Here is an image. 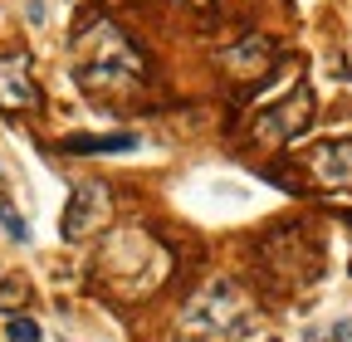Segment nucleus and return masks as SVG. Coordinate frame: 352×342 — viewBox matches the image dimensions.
<instances>
[{
  "label": "nucleus",
  "mask_w": 352,
  "mask_h": 342,
  "mask_svg": "<svg viewBox=\"0 0 352 342\" xmlns=\"http://www.w3.org/2000/svg\"><path fill=\"white\" fill-rule=\"evenodd\" d=\"M78 89H88L98 103H118V98H132L142 89L147 78V59L138 49V39H132L113 15H94L78 39Z\"/></svg>",
  "instance_id": "f257e3e1"
},
{
  "label": "nucleus",
  "mask_w": 352,
  "mask_h": 342,
  "mask_svg": "<svg viewBox=\"0 0 352 342\" xmlns=\"http://www.w3.org/2000/svg\"><path fill=\"white\" fill-rule=\"evenodd\" d=\"M166 274H171V254L142 225L113 230L108 244H98V254H94V279L108 293L127 298V304H132V298H147L157 284H166Z\"/></svg>",
  "instance_id": "f03ea898"
},
{
  "label": "nucleus",
  "mask_w": 352,
  "mask_h": 342,
  "mask_svg": "<svg viewBox=\"0 0 352 342\" xmlns=\"http://www.w3.org/2000/svg\"><path fill=\"white\" fill-rule=\"evenodd\" d=\"M176 332L186 342H240L250 332V298L230 279H210L186 298V308L176 313Z\"/></svg>",
  "instance_id": "7ed1b4c3"
},
{
  "label": "nucleus",
  "mask_w": 352,
  "mask_h": 342,
  "mask_svg": "<svg viewBox=\"0 0 352 342\" xmlns=\"http://www.w3.org/2000/svg\"><path fill=\"white\" fill-rule=\"evenodd\" d=\"M308 122H314V89L298 83L289 98H279L274 108H264L254 122H250V142L259 152H274V147H289L294 137L308 133Z\"/></svg>",
  "instance_id": "20e7f679"
},
{
  "label": "nucleus",
  "mask_w": 352,
  "mask_h": 342,
  "mask_svg": "<svg viewBox=\"0 0 352 342\" xmlns=\"http://www.w3.org/2000/svg\"><path fill=\"white\" fill-rule=\"evenodd\" d=\"M264 260H270L274 279L284 284H314L323 274V249L303 235V225H279L264 244Z\"/></svg>",
  "instance_id": "39448f33"
},
{
  "label": "nucleus",
  "mask_w": 352,
  "mask_h": 342,
  "mask_svg": "<svg viewBox=\"0 0 352 342\" xmlns=\"http://www.w3.org/2000/svg\"><path fill=\"white\" fill-rule=\"evenodd\" d=\"M113 225V191H108V181H83V186H74V196H69V205H64V240L69 244H78V240H94V235H103Z\"/></svg>",
  "instance_id": "423d86ee"
},
{
  "label": "nucleus",
  "mask_w": 352,
  "mask_h": 342,
  "mask_svg": "<svg viewBox=\"0 0 352 342\" xmlns=\"http://www.w3.org/2000/svg\"><path fill=\"white\" fill-rule=\"evenodd\" d=\"M39 83H34V54L25 45H0V113H34Z\"/></svg>",
  "instance_id": "0eeeda50"
},
{
  "label": "nucleus",
  "mask_w": 352,
  "mask_h": 342,
  "mask_svg": "<svg viewBox=\"0 0 352 342\" xmlns=\"http://www.w3.org/2000/svg\"><path fill=\"white\" fill-rule=\"evenodd\" d=\"M303 176L314 181L318 191L352 196V137H333V142L308 147V157H303Z\"/></svg>",
  "instance_id": "6e6552de"
},
{
  "label": "nucleus",
  "mask_w": 352,
  "mask_h": 342,
  "mask_svg": "<svg viewBox=\"0 0 352 342\" xmlns=\"http://www.w3.org/2000/svg\"><path fill=\"white\" fill-rule=\"evenodd\" d=\"M274 64H279V49L264 34H245V39L220 49V69H226V78H235V83H259Z\"/></svg>",
  "instance_id": "1a4fd4ad"
},
{
  "label": "nucleus",
  "mask_w": 352,
  "mask_h": 342,
  "mask_svg": "<svg viewBox=\"0 0 352 342\" xmlns=\"http://www.w3.org/2000/svg\"><path fill=\"white\" fill-rule=\"evenodd\" d=\"M138 133H113V137H69L64 152H132Z\"/></svg>",
  "instance_id": "9d476101"
},
{
  "label": "nucleus",
  "mask_w": 352,
  "mask_h": 342,
  "mask_svg": "<svg viewBox=\"0 0 352 342\" xmlns=\"http://www.w3.org/2000/svg\"><path fill=\"white\" fill-rule=\"evenodd\" d=\"M30 304V284L25 279H0V313H20Z\"/></svg>",
  "instance_id": "9b49d317"
},
{
  "label": "nucleus",
  "mask_w": 352,
  "mask_h": 342,
  "mask_svg": "<svg viewBox=\"0 0 352 342\" xmlns=\"http://www.w3.org/2000/svg\"><path fill=\"white\" fill-rule=\"evenodd\" d=\"M6 337H10V342H44L39 323L25 318V313H10V318H6Z\"/></svg>",
  "instance_id": "f8f14e48"
},
{
  "label": "nucleus",
  "mask_w": 352,
  "mask_h": 342,
  "mask_svg": "<svg viewBox=\"0 0 352 342\" xmlns=\"http://www.w3.org/2000/svg\"><path fill=\"white\" fill-rule=\"evenodd\" d=\"M308 342H352V318H338L333 328H308Z\"/></svg>",
  "instance_id": "ddd939ff"
},
{
  "label": "nucleus",
  "mask_w": 352,
  "mask_h": 342,
  "mask_svg": "<svg viewBox=\"0 0 352 342\" xmlns=\"http://www.w3.org/2000/svg\"><path fill=\"white\" fill-rule=\"evenodd\" d=\"M0 225H6V235H10V240H20V244L30 240V225L15 216V205H10V201H0Z\"/></svg>",
  "instance_id": "4468645a"
},
{
  "label": "nucleus",
  "mask_w": 352,
  "mask_h": 342,
  "mask_svg": "<svg viewBox=\"0 0 352 342\" xmlns=\"http://www.w3.org/2000/svg\"><path fill=\"white\" fill-rule=\"evenodd\" d=\"M186 5H201V10H206V5H210V0H186Z\"/></svg>",
  "instance_id": "2eb2a0df"
},
{
  "label": "nucleus",
  "mask_w": 352,
  "mask_h": 342,
  "mask_svg": "<svg viewBox=\"0 0 352 342\" xmlns=\"http://www.w3.org/2000/svg\"><path fill=\"white\" fill-rule=\"evenodd\" d=\"M270 342H279V337H270Z\"/></svg>",
  "instance_id": "dca6fc26"
},
{
  "label": "nucleus",
  "mask_w": 352,
  "mask_h": 342,
  "mask_svg": "<svg viewBox=\"0 0 352 342\" xmlns=\"http://www.w3.org/2000/svg\"><path fill=\"white\" fill-rule=\"evenodd\" d=\"M0 181H6V176H0Z\"/></svg>",
  "instance_id": "f3484780"
}]
</instances>
